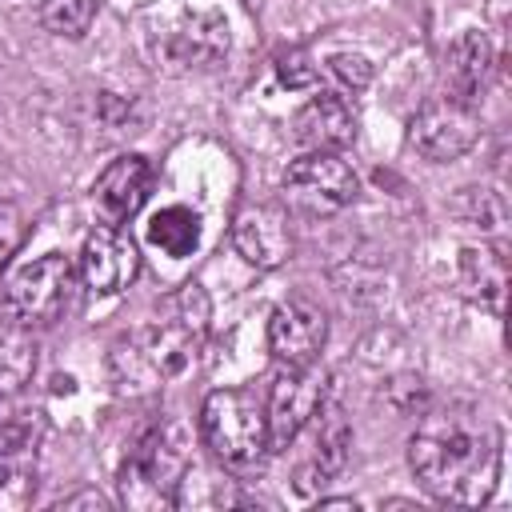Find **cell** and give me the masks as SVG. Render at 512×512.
<instances>
[{"label":"cell","mask_w":512,"mask_h":512,"mask_svg":"<svg viewBox=\"0 0 512 512\" xmlns=\"http://www.w3.org/2000/svg\"><path fill=\"white\" fill-rule=\"evenodd\" d=\"M152 192V164L144 156H116L92 184V208L100 224L124 228Z\"/></svg>","instance_id":"cell-11"},{"label":"cell","mask_w":512,"mask_h":512,"mask_svg":"<svg viewBox=\"0 0 512 512\" xmlns=\"http://www.w3.org/2000/svg\"><path fill=\"white\" fill-rule=\"evenodd\" d=\"M24 240V212L16 200H4L0 196V264L16 252V244Z\"/></svg>","instance_id":"cell-23"},{"label":"cell","mask_w":512,"mask_h":512,"mask_svg":"<svg viewBox=\"0 0 512 512\" xmlns=\"http://www.w3.org/2000/svg\"><path fill=\"white\" fill-rule=\"evenodd\" d=\"M200 432L212 456L232 476H256L268 464L272 440H268V416L264 404L248 388H216L204 396L200 408Z\"/></svg>","instance_id":"cell-3"},{"label":"cell","mask_w":512,"mask_h":512,"mask_svg":"<svg viewBox=\"0 0 512 512\" xmlns=\"http://www.w3.org/2000/svg\"><path fill=\"white\" fill-rule=\"evenodd\" d=\"M188 452L176 424H156L124 460L120 468V500L128 508H156L172 504L176 484L184 480Z\"/></svg>","instance_id":"cell-4"},{"label":"cell","mask_w":512,"mask_h":512,"mask_svg":"<svg viewBox=\"0 0 512 512\" xmlns=\"http://www.w3.org/2000/svg\"><path fill=\"white\" fill-rule=\"evenodd\" d=\"M476 140H480L476 108L460 104V100H448V96L428 100L412 120V148L424 160H436V164L460 160Z\"/></svg>","instance_id":"cell-8"},{"label":"cell","mask_w":512,"mask_h":512,"mask_svg":"<svg viewBox=\"0 0 512 512\" xmlns=\"http://www.w3.org/2000/svg\"><path fill=\"white\" fill-rule=\"evenodd\" d=\"M408 468L440 504L476 508L496 492L500 436L476 408H432L408 440Z\"/></svg>","instance_id":"cell-1"},{"label":"cell","mask_w":512,"mask_h":512,"mask_svg":"<svg viewBox=\"0 0 512 512\" xmlns=\"http://www.w3.org/2000/svg\"><path fill=\"white\" fill-rule=\"evenodd\" d=\"M208 320V300L188 288L184 296L172 300V316L152 320L148 328L124 336L112 348V376L124 392H144L164 380H176L192 372L196 352L204 344V324Z\"/></svg>","instance_id":"cell-2"},{"label":"cell","mask_w":512,"mask_h":512,"mask_svg":"<svg viewBox=\"0 0 512 512\" xmlns=\"http://www.w3.org/2000/svg\"><path fill=\"white\" fill-rule=\"evenodd\" d=\"M148 244L160 248L164 256H192L196 244H200V216L184 204H172V208H160L152 220H148Z\"/></svg>","instance_id":"cell-17"},{"label":"cell","mask_w":512,"mask_h":512,"mask_svg":"<svg viewBox=\"0 0 512 512\" xmlns=\"http://www.w3.org/2000/svg\"><path fill=\"white\" fill-rule=\"evenodd\" d=\"M328 72L340 80L344 92H360V88L372 80V64H368L360 52H336V56L328 60Z\"/></svg>","instance_id":"cell-22"},{"label":"cell","mask_w":512,"mask_h":512,"mask_svg":"<svg viewBox=\"0 0 512 512\" xmlns=\"http://www.w3.org/2000/svg\"><path fill=\"white\" fill-rule=\"evenodd\" d=\"M40 436V412L12 404V396H0V456H20Z\"/></svg>","instance_id":"cell-19"},{"label":"cell","mask_w":512,"mask_h":512,"mask_svg":"<svg viewBox=\"0 0 512 512\" xmlns=\"http://www.w3.org/2000/svg\"><path fill=\"white\" fill-rule=\"evenodd\" d=\"M276 72H280V84H288V88H308V84H316V68L308 64L304 48H288V52L276 60Z\"/></svg>","instance_id":"cell-24"},{"label":"cell","mask_w":512,"mask_h":512,"mask_svg":"<svg viewBox=\"0 0 512 512\" xmlns=\"http://www.w3.org/2000/svg\"><path fill=\"white\" fill-rule=\"evenodd\" d=\"M488 72H492V44H488V36L476 32V28L460 32L448 44V56H444V96L476 108V100H480V92L488 84Z\"/></svg>","instance_id":"cell-14"},{"label":"cell","mask_w":512,"mask_h":512,"mask_svg":"<svg viewBox=\"0 0 512 512\" xmlns=\"http://www.w3.org/2000/svg\"><path fill=\"white\" fill-rule=\"evenodd\" d=\"M328 340V316L312 300H284L268 320V352L284 368L316 364Z\"/></svg>","instance_id":"cell-9"},{"label":"cell","mask_w":512,"mask_h":512,"mask_svg":"<svg viewBox=\"0 0 512 512\" xmlns=\"http://www.w3.org/2000/svg\"><path fill=\"white\" fill-rule=\"evenodd\" d=\"M136 272H140V256L124 228L100 224L96 232H88V240L80 248V276L92 292L116 296L136 280Z\"/></svg>","instance_id":"cell-10"},{"label":"cell","mask_w":512,"mask_h":512,"mask_svg":"<svg viewBox=\"0 0 512 512\" xmlns=\"http://www.w3.org/2000/svg\"><path fill=\"white\" fill-rule=\"evenodd\" d=\"M292 136L312 152H340L356 136V108L344 92H320L292 116Z\"/></svg>","instance_id":"cell-13"},{"label":"cell","mask_w":512,"mask_h":512,"mask_svg":"<svg viewBox=\"0 0 512 512\" xmlns=\"http://www.w3.org/2000/svg\"><path fill=\"white\" fill-rule=\"evenodd\" d=\"M464 272L480 280V292L492 296V308H500V296H504V256L500 248H464Z\"/></svg>","instance_id":"cell-21"},{"label":"cell","mask_w":512,"mask_h":512,"mask_svg":"<svg viewBox=\"0 0 512 512\" xmlns=\"http://www.w3.org/2000/svg\"><path fill=\"white\" fill-rule=\"evenodd\" d=\"M72 280V260L60 252H44L4 280V312L28 328H48L68 312Z\"/></svg>","instance_id":"cell-5"},{"label":"cell","mask_w":512,"mask_h":512,"mask_svg":"<svg viewBox=\"0 0 512 512\" xmlns=\"http://www.w3.org/2000/svg\"><path fill=\"white\" fill-rule=\"evenodd\" d=\"M76 504H92V508H108V500L100 492H80V496H68L60 500V508H76Z\"/></svg>","instance_id":"cell-25"},{"label":"cell","mask_w":512,"mask_h":512,"mask_svg":"<svg viewBox=\"0 0 512 512\" xmlns=\"http://www.w3.org/2000/svg\"><path fill=\"white\" fill-rule=\"evenodd\" d=\"M324 372L316 364H304V368H284L272 388H268V404H264V416H268V440H272V452L288 448L300 428L320 412L324 404Z\"/></svg>","instance_id":"cell-7"},{"label":"cell","mask_w":512,"mask_h":512,"mask_svg":"<svg viewBox=\"0 0 512 512\" xmlns=\"http://www.w3.org/2000/svg\"><path fill=\"white\" fill-rule=\"evenodd\" d=\"M284 204L300 216H332L348 208L360 192V180L340 152H308L284 168Z\"/></svg>","instance_id":"cell-6"},{"label":"cell","mask_w":512,"mask_h":512,"mask_svg":"<svg viewBox=\"0 0 512 512\" xmlns=\"http://www.w3.org/2000/svg\"><path fill=\"white\" fill-rule=\"evenodd\" d=\"M228 48V28L216 16H192L180 32H172V56L180 64H208Z\"/></svg>","instance_id":"cell-18"},{"label":"cell","mask_w":512,"mask_h":512,"mask_svg":"<svg viewBox=\"0 0 512 512\" xmlns=\"http://www.w3.org/2000/svg\"><path fill=\"white\" fill-rule=\"evenodd\" d=\"M36 372V340L32 328L0 312V396H16Z\"/></svg>","instance_id":"cell-16"},{"label":"cell","mask_w":512,"mask_h":512,"mask_svg":"<svg viewBox=\"0 0 512 512\" xmlns=\"http://www.w3.org/2000/svg\"><path fill=\"white\" fill-rule=\"evenodd\" d=\"M96 20V0H40V24L56 36H84Z\"/></svg>","instance_id":"cell-20"},{"label":"cell","mask_w":512,"mask_h":512,"mask_svg":"<svg viewBox=\"0 0 512 512\" xmlns=\"http://www.w3.org/2000/svg\"><path fill=\"white\" fill-rule=\"evenodd\" d=\"M232 240L240 256L256 268H276L292 256L288 212L280 204H244L232 220Z\"/></svg>","instance_id":"cell-12"},{"label":"cell","mask_w":512,"mask_h":512,"mask_svg":"<svg viewBox=\"0 0 512 512\" xmlns=\"http://www.w3.org/2000/svg\"><path fill=\"white\" fill-rule=\"evenodd\" d=\"M320 408H324V404H320ZM348 448H352V428H348L344 412L332 404V408H324V416H320L316 448H312L308 464L300 468V476H296V488H300V492H312L316 484L332 480V476H336V472L348 464Z\"/></svg>","instance_id":"cell-15"}]
</instances>
